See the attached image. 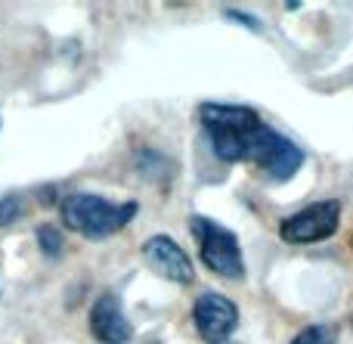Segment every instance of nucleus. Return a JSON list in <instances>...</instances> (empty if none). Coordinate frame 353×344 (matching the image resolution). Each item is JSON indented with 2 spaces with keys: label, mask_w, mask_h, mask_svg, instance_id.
I'll return each instance as SVG.
<instances>
[{
  "label": "nucleus",
  "mask_w": 353,
  "mask_h": 344,
  "mask_svg": "<svg viewBox=\"0 0 353 344\" xmlns=\"http://www.w3.org/2000/svg\"><path fill=\"white\" fill-rule=\"evenodd\" d=\"M192 323H195V332L201 335V341L223 344L239 329V307L226 295L205 292L192 304Z\"/></svg>",
  "instance_id": "nucleus-6"
},
{
  "label": "nucleus",
  "mask_w": 353,
  "mask_h": 344,
  "mask_svg": "<svg viewBox=\"0 0 353 344\" xmlns=\"http://www.w3.org/2000/svg\"><path fill=\"white\" fill-rule=\"evenodd\" d=\"M223 344H226V341H223Z\"/></svg>",
  "instance_id": "nucleus-14"
},
{
  "label": "nucleus",
  "mask_w": 353,
  "mask_h": 344,
  "mask_svg": "<svg viewBox=\"0 0 353 344\" xmlns=\"http://www.w3.org/2000/svg\"><path fill=\"white\" fill-rule=\"evenodd\" d=\"M90 332H93V338L103 344H128L134 338V326H130L128 314H124L121 298L105 292V295H99L97 301H93Z\"/></svg>",
  "instance_id": "nucleus-8"
},
{
  "label": "nucleus",
  "mask_w": 353,
  "mask_h": 344,
  "mask_svg": "<svg viewBox=\"0 0 353 344\" xmlns=\"http://www.w3.org/2000/svg\"><path fill=\"white\" fill-rule=\"evenodd\" d=\"M338 227H341V202L325 199V202H313L288 214L279 223V239L288 245H313V242L332 239Z\"/></svg>",
  "instance_id": "nucleus-4"
},
{
  "label": "nucleus",
  "mask_w": 353,
  "mask_h": 344,
  "mask_svg": "<svg viewBox=\"0 0 353 344\" xmlns=\"http://www.w3.org/2000/svg\"><path fill=\"white\" fill-rule=\"evenodd\" d=\"M226 16H230L232 22H239V25H248V28L261 31V22H257L254 16H248V12H239V10H226Z\"/></svg>",
  "instance_id": "nucleus-12"
},
{
  "label": "nucleus",
  "mask_w": 353,
  "mask_h": 344,
  "mask_svg": "<svg viewBox=\"0 0 353 344\" xmlns=\"http://www.w3.org/2000/svg\"><path fill=\"white\" fill-rule=\"evenodd\" d=\"M292 344H335V329L316 323V326L301 329V332L292 338Z\"/></svg>",
  "instance_id": "nucleus-10"
},
{
  "label": "nucleus",
  "mask_w": 353,
  "mask_h": 344,
  "mask_svg": "<svg viewBox=\"0 0 353 344\" xmlns=\"http://www.w3.org/2000/svg\"><path fill=\"white\" fill-rule=\"evenodd\" d=\"M201 128L208 134L211 152L220 161L232 165V161H251L254 146L267 124L261 121L254 109L248 105H230V103H205L199 109Z\"/></svg>",
  "instance_id": "nucleus-1"
},
{
  "label": "nucleus",
  "mask_w": 353,
  "mask_h": 344,
  "mask_svg": "<svg viewBox=\"0 0 353 344\" xmlns=\"http://www.w3.org/2000/svg\"><path fill=\"white\" fill-rule=\"evenodd\" d=\"M149 344H161V341H149Z\"/></svg>",
  "instance_id": "nucleus-13"
},
{
  "label": "nucleus",
  "mask_w": 353,
  "mask_h": 344,
  "mask_svg": "<svg viewBox=\"0 0 353 344\" xmlns=\"http://www.w3.org/2000/svg\"><path fill=\"white\" fill-rule=\"evenodd\" d=\"M143 258L146 264L152 267L159 276H165L168 283H176V285H189L195 279V267H192V258L183 252V245L171 236L159 233V236H149L143 242Z\"/></svg>",
  "instance_id": "nucleus-7"
},
{
  "label": "nucleus",
  "mask_w": 353,
  "mask_h": 344,
  "mask_svg": "<svg viewBox=\"0 0 353 344\" xmlns=\"http://www.w3.org/2000/svg\"><path fill=\"white\" fill-rule=\"evenodd\" d=\"M251 161H254L270 180H292L294 174L301 171V165H304V149L267 124V130L261 134V140H257V146H254Z\"/></svg>",
  "instance_id": "nucleus-5"
},
{
  "label": "nucleus",
  "mask_w": 353,
  "mask_h": 344,
  "mask_svg": "<svg viewBox=\"0 0 353 344\" xmlns=\"http://www.w3.org/2000/svg\"><path fill=\"white\" fill-rule=\"evenodd\" d=\"M62 233L59 227H53V223H41L37 227V245H41V252L47 254V258H56V254H62Z\"/></svg>",
  "instance_id": "nucleus-9"
},
{
  "label": "nucleus",
  "mask_w": 353,
  "mask_h": 344,
  "mask_svg": "<svg viewBox=\"0 0 353 344\" xmlns=\"http://www.w3.org/2000/svg\"><path fill=\"white\" fill-rule=\"evenodd\" d=\"M140 205L137 202H109L97 192H72L59 202V214L72 233L87 236V239H109L121 233L137 217Z\"/></svg>",
  "instance_id": "nucleus-2"
},
{
  "label": "nucleus",
  "mask_w": 353,
  "mask_h": 344,
  "mask_svg": "<svg viewBox=\"0 0 353 344\" xmlns=\"http://www.w3.org/2000/svg\"><path fill=\"white\" fill-rule=\"evenodd\" d=\"M25 214V199L19 192H10V196L0 199V227H10L19 217Z\"/></svg>",
  "instance_id": "nucleus-11"
},
{
  "label": "nucleus",
  "mask_w": 353,
  "mask_h": 344,
  "mask_svg": "<svg viewBox=\"0 0 353 344\" xmlns=\"http://www.w3.org/2000/svg\"><path fill=\"white\" fill-rule=\"evenodd\" d=\"M189 230H192L195 242H199L201 264H205L208 270L223 279L245 276V258H242V248H239V239L232 230L220 227L217 221L201 217V214H195L192 221H189Z\"/></svg>",
  "instance_id": "nucleus-3"
}]
</instances>
